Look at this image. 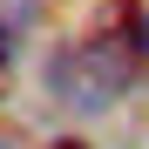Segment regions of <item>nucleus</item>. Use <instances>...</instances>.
Returning a JSON list of instances; mask_svg holds the SVG:
<instances>
[{"label":"nucleus","mask_w":149,"mask_h":149,"mask_svg":"<svg viewBox=\"0 0 149 149\" xmlns=\"http://www.w3.org/2000/svg\"><path fill=\"white\" fill-rule=\"evenodd\" d=\"M34 14H41V0H0V47L34 34Z\"/></svg>","instance_id":"1"},{"label":"nucleus","mask_w":149,"mask_h":149,"mask_svg":"<svg viewBox=\"0 0 149 149\" xmlns=\"http://www.w3.org/2000/svg\"><path fill=\"white\" fill-rule=\"evenodd\" d=\"M54 149H88V142H81V136H61V142H54Z\"/></svg>","instance_id":"2"},{"label":"nucleus","mask_w":149,"mask_h":149,"mask_svg":"<svg viewBox=\"0 0 149 149\" xmlns=\"http://www.w3.org/2000/svg\"><path fill=\"white\" fill-rule=\"evenodd\" d=\"M0 81H7V47H0Z\"/></svg>","instance_id":"3"},{"label":"nucleus","mask_w":149,"mask_h":149,"mask_svg":"<svg viewBox=\"0 0 149 149\" xmlns=\"http://www.w3.org/2000/svg\"><path fill=\"white\" fill-rule=\"evenodd\" d=\"M142 54H149V20H142Z\"/></svg>","instance_id":"4"},{"label":"nucleus","mask_w":149,"mask_h":149,"mask_svg":"<svg viewBox=\"0 0 149 149\" xmlns=\"http://www.w3.org/2000/svg\"><path fill=\"white\" fill-rule=\"evenodd\" d=\"M0 149H14V142H7V136H0Z\"/></svg>","instance_id":"5"}]
</instances>
